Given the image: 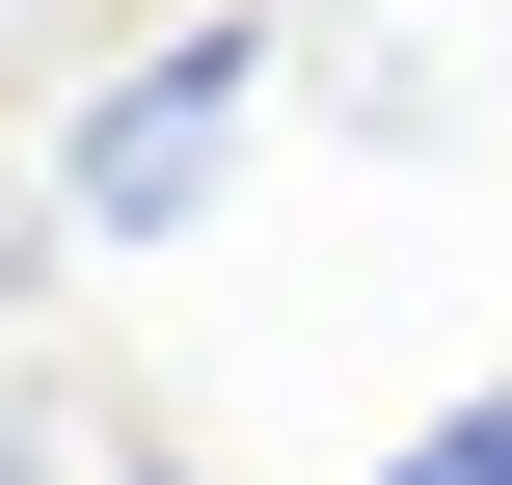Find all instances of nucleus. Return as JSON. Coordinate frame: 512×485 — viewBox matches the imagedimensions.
<instances>
[{"mask_svg":"<svg viewBox=\"0 0 512 485\" xmlns=\"http://www.w3.org/2000/svg\"><path fill=\"white\" fill-rule=\"evenodd\" d=\"M243 108H270V27H135V54L54 108V216H81V243H189L216 162H243Z\"/></svg>","mask_w":512,"mask_h":485,"instance_id":"f257e3e1","label":"nucleus"},{"mask_svg":"<svg viewBox=\"0 0 512 485\" xmlns=\"http://www.w3.org/2000/svg\"><path fill=\"white\" fill-rule=\"evenodd\" d=\"M378 485H512V378H486V405H432V432H405Z\"/></svg>","mask_w":512,"mask_h":485,"instance_id":"f03ea898","label":"nucleus"}]
</instances>
